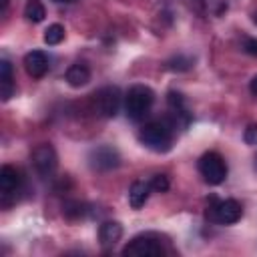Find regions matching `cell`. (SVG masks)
<instances>
[{"label":"cell","instance_id":"2","mask_svg":"<svg viewBox=\"0 0 257 257\" xmlns=\"http://www.w3.org/2000/svg\"><path fill=\"white\" fill-rule=\"evenodd\" d=\"M155 102V92L147 84H135L124 96V112L131 120H143Z\"/></svg>","mask_w":257,"mask_h":257},{"label":"cell","instance_id":"15","mask_svg":"<svg viewBox=\"0 0 257 257\" xmlns=\"http://www.w3.org/2000/svg\"><path fill=\"white\" fill-rule=\"evenodd\" d=\"M24 16H26L28 22L38 24V22L44 20V16H46V8L42 6L40 0H28L26 6H24Z\"/></svg>","mask_w":257,"mask_h":257},{"label":"cell","instance_id":"20","mask_svg":"<svg viewBox=\"0 0 257 257\" xmlns=\"http://www.w3.org/2000/svg\"><path fill=\"white\" fill-rule=\"evenodd\" d=\"M243 50H245L249 56H255V58H257V38H245Z\"/></svg>","mask_w":257,"mask_h":257},{"label":"cell","instance_id":"4","mask_svg":"<svg viewBox=\"0 0 257 257\" xmlns=\"http://www.w3.org/2000/svg\"><path fill=\"white\" fill-rule=\"evenodd\" d=\"M120 100H122V96L116 86H102L92 96V108L98 116L112 118L120 110Z\"/></svg>","mask_w":257,"mask_h":257},{"label":"cell","instance_id":"24","mask_svg":"<svg viewBox=\"0 0 257 257\" xmlns=\"http://www.w3.org/2000/svg\"><path fill=\"white\" fill-rule=\"evenodd\" d=\"M253 22H255V24H257V14H255V16H253Z\"/></svg>","mask_w":257,"mask_h":257},{"label":"cell","instance_id":"8","mask_svg":"<svg viewBox=\"0 0 257 257\" xmlns=\"http://www.w3.org/2000/svg\"><path fill=\"white\" fill-rule=\"evenodd\" d=\"M241 215H243V209L235 199L217 201L211 207V219L215 223H221V225H233L241 219Z\"/></svg>","mask_w":257,"mask_h":257},{"label":"cell","instance_id":"12","mask_svg":"<svg viewBox=\"0 0 257 257\" xmlns=\"http://www.w3.org/2000/svg\"><path fill=\"white\" fill-rule=\"evenodd\" d=\"M66 82L70 84V86H74V88H80V86H84L88 80H90V70H88V66L86 64H82V62H76V64H70L68 66V70H66Z\"/></svg>","mask_w":257,"mask_h":257},{"label":"cell","instance_id":"22","mask_svg":"<svg viewBox=\"0 0 257 257\" xmlns=\"http://www.w3.org/2000/svg\"><path fill=\"white\" fill-rule=\"evenodd\" d=\"M8 4H10V0H2V14H6V10H8Z\"/></svg>","mask_w":257,"mask_h":257},{"label":"cell","instance_id":"10","mask_svg":"<svg viewBox=\"0 0 257 257\" xmlns=\"http://www.w3.org/2000/svg\"><path fill=\"white\" fill-rule=\"evenodd\" d=\"M24 68L32 78H40L48 72V56L42 50H32L24 56Z\"/></svg>","mask_w":257,"mask_h":257},{"label":"cell","instance_id":"19","mask_svg":"<svg viewBox=\"0 0 257 257\" xmlns=\"http://www.w3.org/2000/svg\"><path fill=\"white\" fill-rule=\"evenodd\" d=\"M243 141L247 143V145H257V122H251V124H247V128H245V133H243Z\"/></svg>","mask_w":257,"mask_h":257},{"label":"cell","instance_id":"18","mask_svg":"<svg viewBox=\"0 0 257 257\" xmlns=\"http://www.w3.org/2000/svg\"><path fill=\"white\" fill-rule=\"evenodd\" d=\"M149 185H151L153 191H157V193H165V191L169 189V179H167V175H155V177L149 181Z\"/></svg>","mask_w":257,"mask_h":257},{"label":"cell","instance_id":"3","mask_svg":"<svg viewBox=\"0 0 257 257\" xmlns=\"http://www.w3.org/2000/svg\"><path fill=\"white\" fill-rule=\"evenodd\" d=\"M163 253H165V249L161 245V239L153 233L133 237L122 249V255H126V257H159Z\"/></svg>","mask_w":257,"mask_h":257},{"label":"cell","instance_id":"14","mask_svg":"<svg viewBox=\"0 0 257 257\" xmlns=\"http://www.w3.org/2000/svg\"><path fill=\"white\" fill-rule=\"evenodd\" d=\"M98 237L102 245H114L122 237V225L118 221H104L98 229Z\"/></svg>","mask_w":257,"mask_h":257},{"label":"cell","instance_id":"16","mask_svg":"<svg viewBox=\"0 0 257 257\" xmlns=\"http://www.w3.org/2000/svg\"><path fill=\"white\" fill-rule=\"evenodd\" d=\"M64 40V26L62 24H50L46 30H44V42L48 46H56Z\"/></svg>","mask_w":257,"mask_h":257},{"label":"cell","instance_id":"13","mask_svg":"<svg viewBox=\"0 0 257 257\" xmlns=\"http://www.w3.org/2000/svg\"><path fill=\"white\" fill-rule=\"evenodd\" d=\"M151 191H153V189H151L149 183H145V181H135V183L131 185V189H128V203H131V207H133V209H141V207L147 203Z\"/></svg>","mask_w":257,"mask_h":257},{"label":"cell","instance_id":"6","mask_svg":"<svg viewBox=\"0 0 257 257\" xmlns=\"http://www.w3.org/2000/svg\"><path fill=\"white\" fill-rule=\"evenodd\" d=\"M32 165L40 177H50L58 167V157L52 145L42 143L32 151Z\"/></svg>","mask_w":257,"mask_h":257},{"label":"cell","instance_id":"11","mask_svg":"<svg viewBox=\"0 0 257 257\" xmlns=\"http://www.w3.org/2000/svg\"><path fill=\"white\" fill-rule=\"evenodd\" d=\"M0 94L2 100H10V96L14 94V76H12V64L2 58L0 62Z\"/></svg>","mask_w":257,"mask_h":257},{"label":"cell","instance_id":"5","mask_svg":"<svg viewBox=\"0 0 257 257\" xmlns=\"http://www.w3.org/2000/svg\"><path fill=\"white\" fill-rule=\"evenodd\" d=\"M199 173L205 179V183L221 185L227 179V163L219 153L209 151L199 159Z\"/></svg>","mask_w":257,"mask_h":257},{"label":"cell","instance_id":"1","mask_svg":"<svg viewBox=\"0 0 257 257\" xmlns=\"http://www.w3.org/2000/svg\"><path fill=\"white\" fill-rule=\"evenodd\" d=\"M173 131H175L173 122L153 120V122H147L141 128L139 139L147 149H151L155 153H167L173 147Z\"/></svg>","mask_w":257,"mask_h":257},{"label":"cell","instance_id":"23","mask_svg":"<svg viewBox=\"0 0 257 257\" xmlns=\"http://www.w3.org/2000/svg\"><path fill=\"white\" fill-rule=\"evenodd\" d=\"M54 2H72V0H54Z\"/></svg>","mask_w":257,"mask_h":257},{"label":"cell","instance_id":"9","mask_svg":"<svg viewBox=\"0 0 257 257\" xmlns=\"http://www.w3.org/2000/svg\"><path fill=\"white\" fill-rule=\"evenodd\" d=\"M20 183H22V177L18 169H14L12 165H4L0 169V195L4 203L8 197H12L20 189Z\"/></svg>","mask_w":257,"mask_h":257},{"label":"cell","instance_id":"25","mask_svg":"<svg viewBox=\"0 0 257 257\" xmlns=\"http://www.w3.org/2000/svg\"><path fill=\"white\" fill-rule=\"evenodd\" d=\"M255 169H257V155H255Z\"/></svg>","mask_w":257,"mask_h":257},{"label":"cell","instance_id":"21","mask_svg":"<svg viewBox=\"0 0 257 257\" xmlns=\"http://www.w3.org/2000/svg\"><path fill=\"white\" fill-rule=\"evenodd\" d=\"M249 90H251L253 96H257V74L251 78V82H249Z\"/></svg>","mask_w":257,"mask_h":257},{"label":"cell","instance_id":"17","mask_svg":"<svg viewBox=\"0 0 257 257\" xmlns=\"http://www.w3.org/2000/svg\"><path fill=\"white\" fill-rule=\"evenodd\" d=\"M193 66V58L191 56H185V54H177L173 58L167 60V68L169 70H177V72H183V70H189Z\"/></svg>","mask_w":257,"mask_h":257},{"label":"cell","instance_id":"7","mask_svg":"<svg viewBox=\"0 0 257 257\" xmlns=\"http://www.w3.org/2000/svg\"><path fill=\"white\" fill-rule=\"evenodd\" d=\"M88 161H90V167L96 169V171H112V169H116L120 165V155H118V151L114 147L100 145V147L90 151Z\"/></svg>","mask_w":257,"mask_h":257}]
</instances>
